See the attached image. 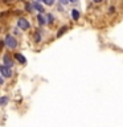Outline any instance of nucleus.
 <instances>
[{
    "mask_svg": "<svg viewBox=\"0 0 123 127\" xmlns=\"http://www.w3.org/2000/svg\"><path fill=\"white\" fill-rule=\"evenodd\" d=\"M4 42H5V45L9 48V49H15V48L17 46V41H16V38L13 37V36H11V34L5 36V40H4Z\"/></svg>",
    "mask_w": 123,
    "mask_h": 127,
    "instance_id": "1",
    "label": "nucleus"
},
{
    "mask_svg": "<svg viewBox=\"0 0 123 127\" xmlns=\"http://www.w3.org/2000/svg\"><path fill=\"white\" fill-rule=\"evenodd\" d=\"M0 73H1L4 77H11V75H12V70H11V67H8V66L0 65Z\"/></svg>",
    "mask_w": 123,
    "mask_h": 127,
    "instance_id": "2",
    "label": "nucleus"
},
{
    "mask_svg": "<svg viewBox=\"0 0 123 127\" xmlns=\"http://www.w3.org/2000/svg\"><path fill=\"white\" fill-rule=\"evenodd\" d=\"M17 25H19V28H21V29L27 31L28 28H29V23H28L25 19H20L19 21H17Z\"/></svg>",
    "mask_w": 123,
    "mask_h": 127,
    "instance_id": "3",
    "label": "nucleus"
},
{
    "mask_svg": "<svg viewBox=\"0 0 123 127\" xmlns=\"http://www.w3.org/2000/svg\"><path fill=\"white\" fill-rule=\"evenodd\" d=\"M4 64H5V66H8V67L13 65V61H12V58H11L8 54H7V56H4Z\"/></svg>",
    "mask_w": 123,
    "mask_h": 127,
    "instance_id": "4",
    "label": "nucleus"
},
{
    "mask_svg": "<svg viewBox=\"0 0 123 127\" xmlns=\"http://www.w3.org/2000/svg\"><path fill=\"white\" fill-rule=\"evenodd\" d=\"M15 57L17 58V60H19V61L21 62V64H25V62H27V60H25V57H24L23 54H20V53H16V56H15Z\"/></svg>",
    "mask_w": 123,
    "mask_h": 127,
    "instance_id": "5",
    "label": "nucleus"
},
{
    "mask_svg": "<svg viewBox=\"0 0 123 127\" xmlns=\"http://www.w3.org/2000/svg\"><path fill=\"white\" fill-rule=\"evenodd\" d=\"M32 7L36 8V9H37L38 12H41V13L44 12V8H42V5H41V4H38V3H33V4H32Z\"/></svg>",
    "mask_w": 123,
    "mask_h": 127,
    "instance_id": "6",
    "label": "nucleus"
},
{
    "mask_svg": "<svg viewBox=\"0 0 123 127\" xmlns=\"http://www.w3.org/2000/svg\"><path fill=\"white\" fill-rule=\"evenodd\" d=\"M71 17H73L74 20H78L79 19V12L77 9H73L71 11Z\"/></svg>",
    "mask_w": 123,
    "mask_h": 127,
    "instance_id": "7",
    "label": "nucleus"
},
{
    "mask_svg": "<svg viewBox=\"0 0 123 127\" xmlns=\"http://www.w3.org/2000/svg\"><path fill=\"white\" fill-rule=\"evenodd\" d=\"M66 31H67V27H62L61 29L58 31V33H57V37H61V36H62L63 33H65Z\"/></svg>",
    "mask_w": 123,
    "mask_h": 127,
    "instance_id": "8",
    "label": "nucleus"
},
{
    "mask_svg": "<svg viewBox=\"0 0 123 127\" xmlns=\"http://www.w3.org/2000/svg\"><path fill=\"white\" fill-rule=\"evenodd\" d=\"M37 20H38V23H40V24H42V25L46 23V19L42 15H38V16H37Z\"/></svg>",
    "mask_w": 123,
    "mask_h": 127,
    "instance_id": "9",
    "label": "nucleus"
},
{
    "mask_svg": "<svg viewBox=\"0 0 123 127\" xmlns=\"http://www.w3.org/2000/svg\"><path fill=\"white\" fill-rule=\"evenodd\" d=\"M8 103V98L7 97H1L0 98V106H4V105H7Z\"/></svg>",
    "mask_w": 123,
    "mask_h": 127,
    "instance_id": "10",
    "label": "nucleus"
},
{
    "mask_svg": "<svg viewBox=\"0 0 123 127\" xmlns=\"http://www.w3.org/2000/svg\"><path fill=\"white\" fill-rule=\"evenodd\" d=\"M42 1L45 3V4H48V5H52V4L54 3V0H42Z\"/></svg>",
    "mask_w": 123,
    "mask_h": 127,
    "instance_id": "11",
    "label": "nucleus"
},
{
    "mask_svg": "<svg viewBox=\"0 0 123 127\" xmlns=\"http://www.w3.org/2000/svg\"><path fill=\"white\" fill-rule=\"evenodd\" d=\"M48 20H49V23H52V21H53V16L49 15V16H48Z\"/></svg>",
    "mask_w": 123,
    "mask_h": 127,
    "instance_id": "12",
    "label": "nucleus"
},
{
    "mask_svg": "<svg viewBox=\"0 0 123 127\" xmlns=\"http://www.w3.org/2000/svg\"><path fill=\"white\" fill-rule=\"evenodd\" d=\"M67 1H69V0H60V3H61V4H67Z\"/></svg>",
    "mask_w": 123,
    "mask_h": 127,
    "instance_id": "13",
    "label": "nucleus"
},
{
    "mask_svg": "<svg viewBox=\"0 0 123 127\" xmlns=\"http://www.w3.org/2000/svg\"><path fill=\"white\" fill-rule=\"evenodd\" d=\"M3 83H4V79H3L1 75H0V85H3Z\"/></svg>",
    "mask_w": 123,
    "mask_h": 127,
    "instance_id": "14",
    "label": "nucleus"
},
{
    "mask_svg": "<svg viewBox=\"0 0 123 127\" xmlns=\"http://www.w3.org/2000/svg\"><path fill=\"white\" fill-rule=\"evenodd\" d=\"M32 8H33V7H31V5H27V9L29 11V12H31V9H32Z\"/></svg>",
    "mask_w": 123,
    "mask_h": 127,
    "instance_id": "15",
    "label": "nucleus"
},
{
    "mask_svg": "<svg viewBox=\"0 0 123 127\" xmlns=\"http://www.w3.org/2000/svg\"><path fill=\"white\" fill-rule=\"evenodd\" d=\"M94 1H95V3H101L102 0H94Z\"/></svg>",
    "mask_w": 123,
    "mask_h": 127,
    "instance_id": "16",
    "label": "nucleus"
},
{
    "mask_svg": "<svg viewBox=\"0 0 123 127\" xmlns=\"http://www.w3.org/2000/svg\"><path fill=\"white\" fill-rule=\"evenodd\" d=\"M69 1H74V0H69Z\"/></svg>",
    "mask_w": 123,
    "mask_h": 127,
    "instance_id": "17",
    "label": "nucleus"
}]
</instances>
